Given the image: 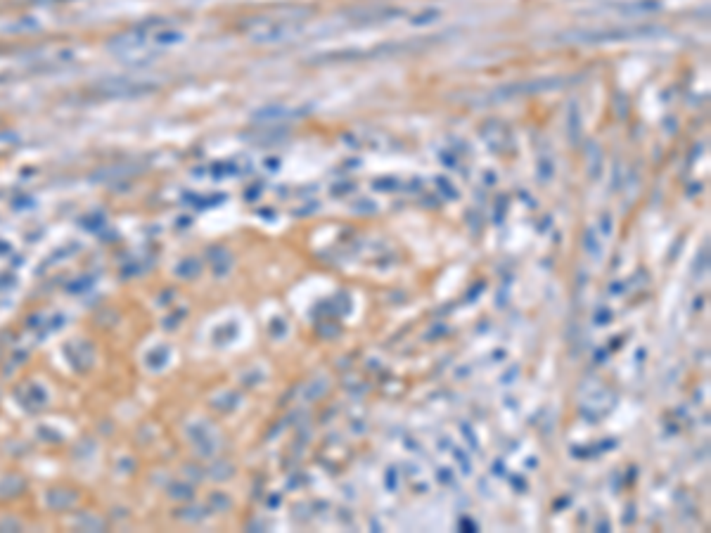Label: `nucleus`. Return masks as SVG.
Here are the masks:
<instances>
[{"label": "nucleus", "mask_w": 711, "mask_h": 533, "mask_svg": "<svg viewBox=\"0 0 711 533\" xmlns=\"http://www.w3.org/2000/svg\"><path fill=\"white\" fill-rule=\"evenodd\" d=\"M183 41V34L169 22H143L138 27L128 29L126 34H119L110 43V50L119 55L121 60H147L157 55L159 50L178 46Z\"/></svg>", "instance_id": "obj_1"}]
</instances>
